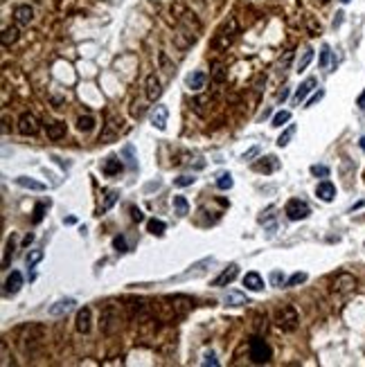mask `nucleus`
Here are the masks:
<instances>
[{"label":"nucleus","instance_id":"864d4df0","mask_svg":"<svg viewBox=\"0 0 365 367\" xmlns=\"http://www.w3.org/2000/svg\"><path fill=\"white\" fill-rule=\"evenodd\" d=\"M131 216H133V221H142L145 216H142V212L138 210V207H131Z\"/></svg>","mask_w":365,"mask_h":367},{"label":"nucleus","instance_id":"6ab92c4d","mask_svg":"<svg viewBox=\"0 0 365 367\" xmlns=\"http://www.w3.org/2000/svg\"><path fill=\"white\" fill-rule=\"evenodd\" d=\"M313 88H316V79H313V77L304 79V81L300 83V88L295 90V102H297V104H300V102H304V99H307V95L311 93Z\"/></svg>","mask_w":365,"mask_h":367},{"label":"nucleus","instance_id":"423d86ee","mask_svg":"<svg viewBox=\"0 0 365 367\" xmlns=\"http://www.w3.org/2000/svg\"><path fill=\"white\" fill-rule=\"evenodd\" d=\"M284 212H287V216L291 221H304L309 214H311L309 205L304 201H300V198H291V201L287 203V207H284Z\"/></svg>","mask_w":365,"mask_h":367},{"label":"nucleus","instance_id":"49530a36","mask_svg":"<svg viewBox=\"0 0 365 367\" xmlns=\"http://www.w3.org/2000/svg\"><path fill=\"white\" fill-rule=\"evenodd\" d=\"M203 365H210V367H219V361H217V356L212 352H208L203 356Z\"/></svg>","mask_w":365,"mask_h":367},{"label":"nucleus","instance_id":"7ed1b4c3","mask_svg":"<svg viewBox=\"0 0 365 367\" xmlns=\"http://www.w3.org/2000/svg\"><path fill=\"white\" fill-rule=\"evenodd\" d=\"M99 327H102V331L106 333V336H111L113 331H117V329H120V313H117V308L113 306V304H106V306L102 308Z\"/></svg>","mask_w":365,"mask_h":367},{"label":"nucleus","instance_id":"a18cd8bd","mask_svg":"<svg viewBox=\"0 0 365 367\" xmlns=\"http://www.w3.org/2000/svg\"><path fill=\"white\" fill-rule=\"evenodd\" d=\"M291 59H293V52H287V54H284V59H280V63H278V70H280V72H284V70L289 68Z\"/></svg>","mask_w":365,"mask_h":367},{"label":"nucleus","instance_id":"2eb2a0df","mask_svg":"<svg viewBox=\"0 0 365 367\" xmlns=\"http://www.w3.org/2000/svg\"><path fill=\"white\" fill-rule=\"evenodd\" d=\"M14 18L18 25H29L32 23V18H34V9L29 5H18L14 9Z\"/></svg>","mask_w":365,"mask_h":367},{"label":"nucleus","instance_id":"dca6fc26","mask_svg":"<svg viewBox=\"0 0 365 367\" xmlns=\"http://www.w3.org/2000/svg\"><path fill=\"white\" fill-rule=\"evenodd\" d=\"M90 318H93V311L88 306H83L77 313V331L79 333H88L90 331Z\"/></svg>","mask_w":365,"mask_h":367},{"label":"nucleus","instance_id":"4be33fe9","mask_svg":"<svg viewBox=\"0 0 365 367\" xmlns=\"http://www.w3.org/2000/svg\"><path fill=\"white\" fill-rule=\"evenodd\" d=\"M243 286L248 291H262L264 289V279L259 277V273H246L243 277Z\"/></svg>","mask_w":365,"mask_h":367},{"label":"nucleus","instance_id":"4d7b16f0","mask_svg":"<svg viewBox=\"0 0 365 367\" xmlns=\"http://www.w3.org/2000/svg\"><path fill=\"white\" fill-rule=\"evenodd\" d=\"M359 108H365V90L361 93V97H359Z\"/></svg>","mask_w":365,"mask_h":367},{"label":"nucleus","instance_id":"bb28decb","mask_svg":"<svg viewBox=\"0 0 365 367\" xmlns=\"http://www.w3.org/2000/svg\"><path fill=\"white\" fill-rule=\"evenodd\" d=\"M48 137L50 140H59V137H64L66 135V124H61V122H52V124H48Z\"/></svg>","mask_w":365,"mask_h":367},{"label":"nucleus","instance_id":"9b49d317","mask_svg":"<svg viewBox=\"0 0 365 367\" xmlns=\"http://www.w3.org/2000/svg\"><path fill=\"white\" fill-rule=\"evenodd\" d=\"M74 304H77V302H74L73 298L59 300L57 304H52V306H50V315H52V318H61V315H66V313H70V311H73Z\"/></svg>","mask_w":365,"mask_h":367},{"label":"nucleus","instance_id":"7c9ffc66","mask_svg":"<svg viewBox=\"0 0 365 367\" xmlns=\"http://www.w3.org/2000/svg\"><path fill=\"white\" fill-rule=\"evenodd\" d=\"M311 59H313V50L307 48L304 52H302L300 61H297V72H304V70H307V65L311 63Z\"/></svg>","mask_w":365,"mask_h":367},{"label":"nucleus","instance_id":"5fc2aeb1","mask_svg":"<svg viewBox=\"0 0 365 367\" xmlns=\"http://www.w3.org/2000/svg\"><path fill=\"white\" fill-rule=\"evenodd\" d=\"M343 16H345V14H343V11H338V14H336V18H334V27H341V23H343Z\"/></svg>","mask_w":365,"mask_h":367},{"label":"nucleus","instance_id":"2f4dec72","mask_svg":"<svg viewBox=\"0 0 365 367\" xmlns=\"http://www.w3.org/2000/svg\"><path fill=\"white\" fill-rule=\"evenodd\" d=\"M117 198H120V191H115V189L106 191V198H104V203H102V212H108V210H111V207L117 203Z\"/></svg>","mask_w":365,"mask_h":367},{"label":"nucleus","instance_id":"a878e982","mask_svg":"<svg viewBox=\"0 0 365 367\" xmlns=\"http://www.w3.org/2000/svg\"><path fill=\"white\" fill-rule=\"evenodd\" d=\"M223 302L228 304V306H241V304H248V298H246L243 293H234V291H230V293L223 298Z\"/></svg>","mask_w":365,"mask_h":367},{"label":"nucleus","instance_id":"09e8293b","mask_svg":"<svg viewBox=\"0 0 365 367\" xmlns=\"http://www.w3.org/2000/svg\"><path fill=\"white\" fill-rule=\"evenodd\" d=\"M196 178L194 176H180V178H176V185L178 187H187V185H192Z\"/></svg>","mask_w":365,"mask_h":367},{"label":"nucleus","instance_id":"a211bd4d","mask_svg":"<svg viewBox=\"0 0 365 367\" xmlns=\"http://www.w3.org/2000/svg\"><path fill=\"white\" fill-rule=\"evenodd\" d=\"M160 95H162V88H160L158 77L156 74H149V77H146V97H149L151 102H156Z\"/></svg>","mask_w":365,"mask_h":367},{"label":"nucleus","instance_id":"c9c22d12","mask_svg":"<svg viewBox=\"0 0 365 367\" xmlns=\"http://www.w3.org/2000/svg\"><path fill=\"white\" fill-rule=\"evenodd\" d=\"M289 120H291V113H289V111H280V113L273 115V124H271V126H282V124H287Z\"/></svg>","mask_w":365,"mask_h":367},{"label":"nucleus","instance_id":"f8f14e48","mask_svg":"<svg viewBox=\"0 0 365 367\" xmlns=\"http://www.w3.org/2000/svg\"><path fill=\"white\" fill-rule=\"evenodd\" d=\"M278 169H280V160L275 156H266L259 162H255V172H259V174H273V172H278Z\"/></svg>","mask_w":365,"mask_h":367},{"label":"nucleus","instance_id":"ddd939ff","mask_svg":"<svg viewBox=\"0 0 365 367\" xmlns=\"http://www.w3.org/2000/svg\"><path fill=\"white\" fill-rule=\"evenodd\" d=\"M237 275H239V266L237 264H230L228 268H225L223 273H221L219 277L212 282V284H215V286H228L230 282H234V279H237Z\"/></svg>","mask_w":365,"mask_h":367},{"label":"nucleus","instance_id":"cd10ccee","mask_svg":"<svg viewBox=\"0 0 365 367\" xmlns=\"http://www.w3.org/2000/svg\"><path fill=\"white\" fill-rule=\"evenodd\" d=\"M146 228H149L151 235H156V237H162V235H165V230H167L165 221H160V219H149Z\"/></svg>","mask_w":365,"mask_h":367},{"label":"nucleus","instance_id":"f03ea898","mask_svg":"<svg viewBox=\"0 0 365 367\" xmlns=\"http://www.w3.org/2000/svg\"><path fill=\"white\" fill-rule=\"evenodd\" d=\"M248 356H250V361H253V363L264 365V363L271 361L273 352H271L268 343L264 340L262 336H255V338H250V343H248Z\"/></svg>","mask_w":365,"mask_h":367},{"label":"nucleus","instance_id":"603ef678","mask_svg":"<svg viewBox=\"0 0 365 367\" xmlns=\"http://www.w3.org/2000/svg\"><path fill=\"white\" fill-rule=\"evenodd\" d=\"M223 79H225L223 68H221V65H217V68H215V81H223Z\"/></svg>","mask_w":365,"mask_h":367},{"label":"nucleus","instance_id":"39448f33","mask_svg":"<svg viewBox=\"0 0 365 367\" xmlns=\"http://www.w3.org/2000/svg\"><path fill=\"white\" fill-rule=\"evenodd\" d=\"M354 289H356V277H354V275H350V273H341L336 279H334V284H331L334 295H341V298L354 293Z\"/></svg>","mask_w":365,"mask_h":367},{"label":"nucleus","instance_id":"1a4fd4ad","mask_svg":"<svg viewBox=\"0 0 365 367\" xmlns=\"http://www.w3.org/2000/svg\"><path fill=\"white\" fill-rule=\"evenodd\" d=\"M167 118H169L167 106H153V108H151V113H149L151 124H153L158 131H165V128H167Z\"/></svg>","mask_w":365,"mask_h":367},{"label":"nucleus","instance_id":"b1692460","mask_svg":"<svg viewBox=\"0 0 365 367\" xmlns=\"http://www.w3.org/2000/svg\"><path fill=\"white\" fill-rule=\"evenodd\" d=\"M122 158L127 160L129 169H133V172H136V169H138V158H136V149H133V144H127V147L122 149Z\"/></svg>","mask_w":365,"mask_h":367},{"label":"nucleus","instance_id":"0eeeda50","mask_svg":"<svg viewBox=\"0 0 365 367\" xmlns=\"http://www.w3.org/2000/svg\"><path fill=\"white\" fill-rule=\"evenodd\" d=\"M234 34H237V20L230 18L228 23H225L223 27L219 30V34H217V39H215V48H228L230 41L234 39Z\"/></svg>","mask_w":365,"mask_h":367},{"label":"nucleus","instance_id":"8fccbe9b","mask_svg":"<svg viewBox=\"0 0 365 367\" xmlns=\"http://www.w3.org/2000/svg\"><path fill=\"white\" fill-rule=\"evenodd\" d=\"M160 63H162V68H165V72H167V74L174 72V65H171L169 61H167V54H165V52H160Z\"/></svg>","mask_w":365,"mask_h":367},{"label":"nucleus","instance_id":"f257e3e1","mask_svg":"<svg viewBox=\"0 0 365 367\" xmlns=\"http://www.w3.org/2000/svg\"><path fill=\"white\" fill-rule=\"evenodd\" d=\"M45 333H48V331H45L43 324L32 322V324H27V327H23V329H20V333H18V345H20V349H23L25 354H34L36 349L43 345Z\"/></svg>","mask_w":365,"mask_h":367},{"label":"nucleus","instance_id":"9d476101","mask_svg":"<svg viewBox=\"0 0 365 367\" xmlns=\"http://www.w3.org/2000/svg\"><path fill=\"white\" fill-rule=\"evenodd\" d=\"M120 128H122V122H117L115 118H111L106 124H104V131H102V135H99V142L102 144L113 142V140L120 135Z\"/></svg>","mask_w":365,"mask_h":367},{"label":"nucleus","instance_id":"4468645a","mask_svg":"<svg viewBox=\"0 0 365 367\" xmlns=\"http://www.w3.org/2000/svg\"><path fill=\"white\" fill-rule=\"evenodd\" d=\"M316 196H318V198H320V201L331 203V201H334V196H336V187L331 185L329 181H322L320 185L316 187Z\"/></svg>","mask_w":365,"mask_h":367},{"label":"nucleus","instance_id":"6e6d98bb","mask_svg":"<svg viewBox=\"0 0 365 367\" xmlns=\"http://www.w3.org/2000/svg\"><path fill=\"white\" fill-rule=\"evenodd\" d=\"M287 97H289V88H282V93L278 95V102H284Z\"/></svg>","mask_w":365,"mask_h":367},{"label":"nucleus","instance_id":"c03bdc74","mask_svg":"<svg viewBox=\"0 0 365 367\" xmlns=\"http://www.w3.org/2000/svg\"><path fill=\"white\" fill-rule=\"evenodd\" d=\"M271 284L273 286H282L284 284V273L282 270H273L271 273Z\"/></svg>","mask_w":365,"mask_h":367},{"label":"nucleus","instance_id":"ea45409f","mask_svg":"<svg viewBox=\"0 0 365 367\" xmlns=\"http://www.w3.org/2000/svg\"><path fill=\"white\" fill-rule=\"evenodd\" d=\"M113 245H115V250H117V252H129V250H131V248H129V244H127V239H124V237H115V239H113Z\"/></svg>","mask_w":365,"mask_h":367},{"label":"nucleus","instance_id":"58836bf2","mask_svg":"<svg viewBox=\"0 0 365 367\" xmlns=\"http://www.w3.org/2000/svg\"><path fill=\"white\" fill-rule=\"evenodd\" d=\"M50 207V201L48 203H39V205L34 207V216H32V221H34V223H41V221H43V214H45V210H48Z\"/></svg>","mask_w":365,"mask_h":367},{"label":"nucleus","instance_id":"3c124183","mask_svg":"<svg viewBox=\"0 0 365 367\" xmlns=\"http://www.w3.org/2000/svg\"><path fill=\"white\" fill-rule=\"evenodd\" d=\"M322 97H325V90H318V93L316 95H313V97L311 99H309V102L307 104H304V108H309V106H313V104H318V102H320V99Z\"/></svg>","mask_w":365,"mask_h":367},{"label":"nucleus","instance_id":"052dcab7","mask_svg":"<svg viewBox=\"0 0 365 367\" xmlns=\"http://www.w3.org/2000/svg\"><path fill=\"white\" fill-rule=\"evenodd\" d=\"M320 2H327V0H320Z\"/></svg>","mask_w":365,"mask_h":367},{"label":"nucleus","instance_id":"20e7f679","mask_svg":"<svg viewBox=\"0 0 365 367\" xmlns=\"http://www.w3.org/2000/svg\"><path fill=\"white\" fill-rule=\"evenodd\" d=\"M275 322H278V327L282 329V331H293V329L297 327V322H300V318H297V311L293 306H282L278 311V318H275Z\"/></svg>","mask_w":365,"mask_h":367},{"label":"nucleus","instance_id":"aec40b11","mask_svg":"<svg viewBox=\"0 0 365 367\" xmlns=\"http://www.w3.org/2000/svg\"><path fill=\"white\" fill-rule=\"evenodd\" d=\"M102 172L106 174V176H115V174H120L122 172V160L117 156H108L106 160H104Z\"/></svg>","mask_w":365,"mask_h":367},{"label":"nucleus","instance_id":"412c9836","mask_svg":"<svg viewBox=\"0 0 365 367\" xmlns=\"http://www.w3.org/2000/svg\"><path fill=\"white\" fill-rule=\"evenodd\" d=\"M210 264H215V259H212V257H208V259H203V261H199V264L190 266V270H185V273L180 275L178 279H187V277H196V275H203V273H205L203 266H210Z\"/></svg>","mask_w":365,"mask_h":367},{"label":"nucleus","instance_id":"de8ad7c7","mask_svg":"<svg viewBox=\"0 0 365 367\" xmlns=\"http://www.w3.org/2000/svg\"><path fill=\"white\" fill-rule=\"evenodd\" d=\"M259 151H262V147H259V144H255L253 149H248V151L243 153V160H253V158H257Z\"/></svg>","mask_w":365,"mask_h":367},{"label":"nucleus","instance_id":"6e6552de","mask_svg":"<svg viewBox=\"0 0 365 367\" xmlns=\"http://www.w3.org/2000/svg\"><path fill=\"white\" fill-rule=\"evenodd\" d=\"M18 131L23 135H36L39 133V120L32 115V113H23L18 118Z\"/></svg>","mask_w":365,"mask_h":367},{"label":"nucleus","instance_id":"f704fd0d","mask_svg":"<svg viewBox=\"0 0 365 367\" xmlns=\"http://www.w3.org/2000/svg\"><path fill=\"white\" fill-rule=\"evenodd\" d=\"M329 63H331V48H329V45H322V50H320V68L327 70V68H329Z\"/></svg>","mask_w":365,"mask_h":367},{"label":"nucleus","instance_id":"473e14b6","mask_svg":"<svg viewBox=\"0 0 365 367\" xmlns=\"http://www.w3.org/2000/svg\"><path fill=\"white\" fill-rule=\"evenodd\" d=\"M232 185H234V181H232V176H230L228 172H223V174L217 176V187H219V189H230Z\"/></svg>","mask_w":365,"mask_h":367},{"label":"nucleus","instance_id":"f3484780","mask_svg":"<svg viewBox=\"0 0 365 367\" xmlns=\"http://www.w3.org/2000/svg\"><path fill=\"white\" fill-rule=\"evenodd\" d=\"M20 286H23V275H20L18 270H14V273L7 277V282H5V293L7 295H16L20 291Z\"/></svg>","mask_w":365,"mask_h":367},{"label":"nucleus","instance_id":"393cba45","mask_svg":"<svg viewBox=\"0 0 365 367\" xmlns=\"http://www.w3.org/2000/svg\"><path fill=\"white\" fill-rule=\"evenodd\" d=\"M205 83V74L201 72V70H196V72H192L190 77H187V86H190V90H201Z\"/></svg>","mask_w":365,"mask_h":367},{"label":"nucleus","instance_id":"13d9d810","mask_svg":"<svg viewBox=\"0 0 365 367\" xmlns=\"http://www.w3.org/2000/svg\"><path fill=\"white\" fill-rule=\"evenodd\" d=\"M359 142H361V149H363V151H365V137H361Z\"/></svg>","mask_w":365,"mask_h":367},{"label":"nucleus","instance_id":"c85d7f7f","mask_svg":"<svg viewBox=\"0 0 365 367\" xmlns=\"http://www.w3.org/2000/svg\"><path fill=\"white\" fill-rule=\"evenodd\" d=\"M77 128L81 133H90L95 128V118L93 115H81V118L77 120Z\"/></svg>","mask_w":365,"mask_h":367},{"label":"nucleus","instance_id":"4c0bfd02","mask_svg":"<svg viewBox=\"0 0 365 367\" xmlns=\"http://www.w3.org/2000/svg\"><path fill=\"white\" fill-rule=\"evenodd\" d=\"M16 39H18V30H16V27H7V30L2 32V45L14 43Z\"/></svg>","mask_w":365,"mask_h":367},{"label":"nucleus","instance_id":"72a5a7b5","mask_svg":"<svg viewBox=\"0 0 365 367\" xmlns=\"http://www.w3.org/2000/svg\"><path fill=\"white\" fill-rule=\"evenodd\" d=\"M293 135H295V124H291V126H289L287 131H284L282 135L278 137V147H287V144L291 142V137H293Z\"/></svg>","mask_w":365,"mask_h":367},{"label":"nucleus","instance_id":"e433bc0d","mask_svg":"<svg viewBox=\"0 0 365 367\" xmlns=\"http://www.w3.org/2000/svg\"><path fill=\"white\" fill-rule=\"evenodd\" d=\"M41 259H43V250H32V252L27 255V259H25L27 261V268H34Z\"/></svg>","mask_w":365,"mask_h":367},{"label":"nucleus","instance_id":"5701e85b","mask_svg":"<svg viewBox=\"0 0 365 367\" xmlns=\"http://www.w3.org/2000/svg\"><path fill=\"white\" fill-rule=\"evenodd\" d=\"M16 185L25 187V189H34V191H45V185H43V183H39V181H32V178H27V176H20V178H16Z\"/></svg>","mask_w":365,"mask_h":367},{"label":"nucleus","instance_id":"79ce46f5","mask_svg":"<svg viewBox=\"0 0 365 367\" xmlns=\"http://www.w3.org/2000/svg\"><path fill=\"white\" fill-rule=\"evenodd\" d=\"M311 174H313V176L327 178V176H329V167H325V165H313V167H311Z\"/></svg>","mask_w":365,"mask_h":367},{"label":"nucleus","instance_id":"a19ab883","mask_svg":"<svg viewBox=\"0 0 365 367\" xmlns=\"http://www.w3.org/2000/svg\"><path fill=\"white\" fill-rule=\"evenodd\" d=\"M302 282H307V273H295L287 279V286H297V284H302Z\"/></svg>","mask_w":365,"mask_h":367},{"label":"nucleus","instance_id":"c756f323","mask_svg":"<svg viewBox=\"0 0 365 367\" xmlns=\"http://www.w3.org/2000/svg\"><path fill=\"white\" fill-rule=\"evenodd\" d=\"M174 210L178 216H185L190 212V203H187L185 196H174Z\"/></svg>","mask_w":365,"mask_h":367},{"label":"nucleus","instance_id":"bf43d9fd","mask_svg":"<svg viewBox=\"0 0 365 367\" xmlns=\"http://www.w3.org/2000/svg\"><path fill=\"white\" fill-rule=\"evenodd\" d=\"M341 2H343V5H347V2H352V0H341Z\"/></svg>","mask_w":365,"mask_h":367},{"label":"nucleus","instance_id":"37998d69","mask_svg":"<svg viewBox=\"0 0 365 367\" xmlns=\"http://www.w3.org/2000/svg\"><path fill=\"white\" fill-rule=\"evenodd\" d=\"M14 255V239H9L7 241V245H5V257H2V266L7 268V264H9V257Z\"/></svg>","mask_w":365,"mask_h":367}]
</instances>
